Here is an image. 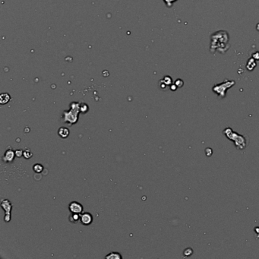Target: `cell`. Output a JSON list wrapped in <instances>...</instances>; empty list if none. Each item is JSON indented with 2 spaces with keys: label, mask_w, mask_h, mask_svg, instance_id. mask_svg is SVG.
Instances as JSON below:
<instances>
[{
  "label": "cell",
  "mask_w": 259,
  "mask_h": 259,
  "mask_svg": "<svg viewBox=\"0 0 259 259\" xmlns=\"http://www.w3.org/2000/svg\"><path fill=\"white\" fill-rule=\"evenodd\" d=\"M229 34L226 30H218L210 36V51L212 53L219 52L224 54L229 50Z\"/></svg>",
  "instance_id": "6da1fadb"
},
{
  "label": "cell",
  "mask_w": 259,
  "mask_h": 259,
  "mask_svg": "<svg viewBox=\"0 0 259 259\" xmlns=\"http://www.w3.org/2000/svg\"><path fill=\"white\" fill-rule=\"evenodd\" d=\"M223 133L226 135V137L228 139L233 141V143L235 144V146L236 147L238 150L242 151V150H244L248 146V141H247L246 138L243 136V135H239V134L234 132L231 128L225 129L223 131Z\"/></svg>",
  "instance_id": "7a4b0ae2"
},
{
  "label": "cell",
  "mask_w": 259,
  "mask_h": 259,
  "mask_svg": "<svg viewBox=\"0 0 259 259\" xmlns=\"http://www.w3.org/2000/svg\"><path fill=\"white\" fill-rule=\"evenodd\" d=\"M80 103L73 102L70 104V110L63 112L62 118L65 123H68L70 125L75 124L78 122L79 112H80Z\"/></svg>",
  "instance_id": "3957f363"
},
{
  "label": "cell",
  "mask_w": 259,
  "mask_h": 259,
  "mask_svg": "<svg viewBox=\"0 0 259 259\" xmlns=\"http://www.w3.org/2000/svg\"><path fill=\"white\" fill-rule=\"evenodd\" d=\"M235 82L233 80H227L225 79L222 83L214 85V87L212 88L213 92L217 94V96L220 98H224L226 97V91L229 88H232L233 85H235Z\"/></svg>",
  "instance_id": "277c9868"
},
{
  "label": "cell",
  "mask_w": 259,
  "mask_h": 259,
  "mask_svg": "<svg viewBox=\"0 0 259 259\" xmlns=\"http://www.w3.org/2000/svg\"><path fill=\"white\" fill-rule=\"evenodd\" d=\"M1 206H2V209L5 211V217H4V220L5 222H9L11 220V208H12V204H11L8 200L7 199H2V202H1Z\"/></svg>",
  "instance_id": "5b68a950"
},
{
  "label": "cell",
  "mask_w": 259,
  "mask_h": 259,
  "mask_svg": "<svg viewBox=\"0 0 259 259\" xmlns=\"http://www.w3.org/2000/svg\"><path fill=\"white\" fill-rule=\"evenodd\" d=\"M69 209L71 213L81 214L83 212V206L82 204L77 201H72L69 205Z\"/></svg>",
  "instance_id": "8992f818"
},
{
  "label": "cell",
  "mask_w": 259,
  "mask_h": 259,
  "mask_svg": "<svg viewBox=\"0 0 259 259\" xmlns=\"http://www.w3.org/2000/svg\"><path fill=\"white\" fill-rule=\"evenodd\" d=\"M15 157V151H13L12 149H8L4 154L2 160L5 163H11V162H13Z\"/></svg>",
  "instance_id": "52a82bcc"
},
{
  "label": "cell",
  "mask_w": 259,
  "mask_h": 259,
  "mask_svg": "<svg viewBox=\"0 0 259 259\" xmlns=\"http://www.w3.org/2000/svg\"><path fill=\"white\" fill-rule=\"evenodd\" d=\"M92 221L93 216L90 213H84V214H81L80 222L82 223V224L88 226V225H90L92 223Z\"/></svg>",
  "instance_id": "ba28073f"
},
{
  "label": "cell",
  "mask_w": 259,
  "mask_h": 259,
  "mask_svg": "<svg viewBox=\"0 0 259 259\" xmlns=\"http://www.w3.org/2000/svg\"><path fill=\"white\" fill-rule=\"evenodd\" d=\"M70 134V131L66 127H61L59 129L58 135L61 137L62 138H67Z\"/></svg>",
  "instance_id": "9c48e42d"
},
{
  "label": "cell",
  "mask_w": 259,
  "mask_h": 259,
  "mask_svg": "<svg viewBox=\"0 0 259 259\" xmlns=\"http://www.w3.org/2000/svg\"><path fill=\"white\" fill-rule=\"evenodd\" d=\"M10 100H11V96L8 93H2L0 95V104L2 105L6 104L7 103L9 102Z\"/></svg>",
  "instance_id": "30bf717a"
},
{
  "label": "cell",
  "mask_w": 259,
  "mask_h": 259,
  "mask_svg": "<svg viewBox=\"0 0 259 259\" xmlns=\"http://www.w3.org/2000/svg\"><path fill=\"white\" fill-rule=\"evenodd\" d=\"M256 65H257V62H255V59L251 57V59H248V62H247V64H246L247 69H248V70H249V71L253 70V69L255 68Z\"/></svg>",
  "instance_id": "8fae6325"
},
{
  "label": "cell",
  "mask_w": 259,
  "mask_h": 259,
  "mask_svg": "<svg viewBox=\"0 0 259 259\" xmlns=\"http://www.w3.org/2000/svg\"><path fill=\"white\" fill-rule=\"evenodd\" d=\"M81 215L79 214H74V213H72L70 216H69V221L72 222V223H76L78 221H80Z\"/></svg>",
  "instance_id": "7c38bea8"
},
{
  "label": "cell",
  "mask_w": 259,
  "mask_h": 259,
  "mask_svg": "<svg viewBox=\"0 0 259 259\" xmlns=\"http://www.w3.org/2000/svg\"><path fill=\"white\" fill-rule=\"evenodd\" d=\"M122 257H122V255L120 253L115 252V251L110 252V254H108L106 256V258L107 259H121Z\"/></svg>",
  "instance_id": "4fadbf2b"
},
{
  "label": "cell",
  "mask_w": 259,
  "mask_h": 259,
  "mask_svg": "<svg viewBox=\"0 0 259 259\" xmlns=\"http://www.w3.org/2000/svg\"><path fill=\"white\" fill-rule=\"evenodd\" d=\"M33 170L35 173H42V171L43 170V167L41 164H40V163H36V164L34 165Z\"/></svg>",
  "instance_id": "5bb4252c"
},
{
  "label": "cell",
  "mask_w": 259,
  "mask_h": 259,
  "mask_svg": "<svg viewBox=\"0 0 259 259\" xmlns=\"http://www.w3.org/2000/svg\"><path fill=\"white\" fill-rule=\"evenodd\" d=\"M89 110V107H88V104H81L80 105V112L82 113H88Z\"/></svg>",
  "instance_id": "9a60e30c"
},
{
  "label": "cell",
  "mask_w": 259,
  "mask_h": 259,
  "mask_svg": "<svg viewBox=\"0 0 259 259\" xmlns=\"http://www.w3.org/2000/svg\"><path fill=\"white\" fill-rule=\"evenodd\" d=\"M163 82H164L167 86H170V85L173 84V80H172V78L170 76H165L163 78V79H162Z\"/></svg>",
  "instance_id": "2e32d148"
},
{
  "label": "cell",
  "mask_w": 259,
  "mask_h": 259,
  "mask_svg": "<svg viewBox=\"0 0 259 259\" xmlns=\"http://www.w3.org/2000/svg\"><path fill=\"white\" fill-rule=\"evenodd\" d=\"M32 156H33V154H32V152L30 151V150L27 149L25 150V151H24V154H23V157H24L25 159H27V160H28V159L31 158Z\"/></svg>",
  "instance_id": "e0dca14e"
},
{
  "label": "cell",
  "mask_w": 259,
  "mask_h": 259,
  "mask_svg": "<svg viewBox=\"0 0 259 259\" xmlns=\"http://www.w3.org/2000/svg\"><path fill=\"white\" fill-rule=\"evenodd\" d=\"M177 1L178 0H163V2H164L165 5H167V8H171L173 4Z\"/></svg>",
  "instance_id": "ac0fdd59"
},
{
  "label": "cell",
  "mask_w": 259,
  "mask_h": 259,
  "mask_svg": "<svg viewBox=\"0 0 259 259\" xmlns=\"http://www.w3.org/2000/svg\"><path fill=\"white\" fill-rule=\"evenodd\" d=\"M174 84L176 85V87H177V88H182V87L184 85V82L182 80V79L179 78V79H177L176 82H175Z\"/></svg>",
  "instance_id": "d6986e66"
},
{
  "label": "cell",
  "mask_w": 259,
  "mask_h": 259,
  "mask_svg": "<svg viewBox=\"0 0 259 259\" xmlns=\"http://www.w3.org/2000/svg\"><path fill=\"white\" fill-rule=\"evenodd\" d=\"M192 253H193V251H192V249H191V248H186V249L184 251V254H185V256H190L191 254H192Z\"/></svg>",
  "instance_id": "ffe728a7"
},
{
  "label": "cell",
  "mask_w": 259,
  "mask_h": 259,
  "mask_svg": "<svg viewBox=\"0 0 259 259\" xmlns=\"http://www.w3.org/2000/svg\"><path fill=\"white\" fill-rule=\"evenodd\" d=\"M23 154H24V151H22L21 149H18L15 151V156L17 157H21L22 156H23Z\"/></svg>",
  "instance_id": "44dd1931"
},
{
  "label": "cell",
  "mask_w": 259,
  "mask_h": 259,
  "mask_svg": "<svg viewBox=\"0 0 259 259\" xmlns=\"http://www.w3.org/2000/svg\"><path fill=\"white\" fill-rule=\"evenodd\" d=\"M252 58L255 60H259V52H255L252 54Z\"/></svg>",
  "instance_id": "7402d4cb"
},
{
  "label": "cell",
  "mask_w": 259,
  "mask_h": 259,
  "mask_svg": "<svg viewBox=\"0 0 259 259\" xmlns=\"http://www.w3.org/2000/svg\"><path fill=\"white\" fill-rule=\"evenodd\" d=\"M160 88H161V89H165V88H167V85H166V84H165L162 80L160 82Z\"/></svg>",
  "instance_id": "603a6c76"
},
{
  "label": "cell",
  "mask_w": 259,
  "mask_h": 259,
  "mask_svg": "<svg viewBox=\"0 0 259 259\" xmlns=\"http://www.w3.org/2000/svg\"><path fill=\"white\" fill-rule=\"evenodd\" d=\"M170 90H171V91H176V90L178 88H177V87H176V85H175V84H174V85H173V84H172V85L170 86Z\"/></svg>",
  "instance_id": "cb8c5ba5"
},
{
  "label": "cell",
  "mask_w": 259,
  "mask_h": 259,
  "mask_svg": "<svg viewBox=\"0 0 259 259\" xmlns=\"http://www.w3.org/2000/svg\"><path fill=\"white\" fill-rule=\"evenodd\" d=\"M255 231L257 232V233H258V232H259V227H256L255 228Z\"/></svg>",
  "instance_id": "d4e9b609"
},
{
  "label": "cell",
  "mask_w": 259,
  "mask_h": 259,
  "mask_svg": "<svg viewBox=\"0 0 259 259\" xmlns=\"http://www.w3.org/2000/svg\"><path fill=\"white\" fill-rule=\"evenodd\" d=\"M256 29H257V30L259 31V23L257 24V27H256Z\"/></svg>",
  "instance_id": "484cf974"
}]
</instances>
